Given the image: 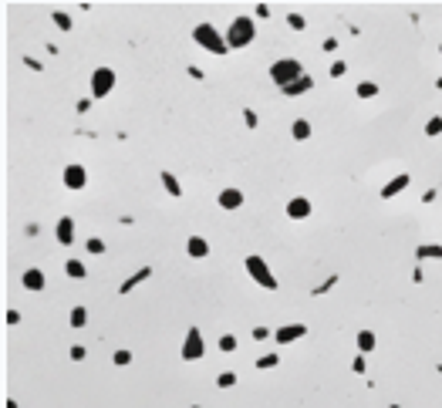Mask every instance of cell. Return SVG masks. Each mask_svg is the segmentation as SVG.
<instances>
[{
	"label": "cell",
	"mask_w": 442,
	"mask_h": 408,
	"mask_svg": "<svg viewBox=\"0 0 442 408\" xmlns=\"http://www.w3.org/2000/svg\"><path fill=\"white\" fill-rule=\"evenodd\" d=\"M250 31H253V24H250L247 17H240V20H236V24L230 27V34H226V41H230L233 47H240V44H247V41H250Z\"/></svg>",
	"instance_id": "1"
},
{
	"label": "cell",
	"mask_w": 442,
	"mask_h": 408,
	"mask_svg": "<svg viewBox=\"0 0 442 408\" xmlns=\"http://www.w3.org/2000/svg\"><path fill=\"white\" fill-rule=\"evenodd\" d=\"M247 267H250V273H253V277H257V280H260L264 287H277V280H273V277H270V273H267V267H264V260L250 257V260H247Z\"/></svg>",
	"instance_id": "2"
},
{
	"label": "cell",
	"mask_w": 442,
	"mask_h": 408,
	"mask_svg": "<svg viewBox=\"0 0 442 408\" xmlns=\"http://www.w3.org/2000/svg\"><path fill=\"white\" fill-rule=\"evenodd\" d=\"M196 41H199V44H210L213 51H223V47H226L223 41H216V31H213L210 24H203V27H196Z\"/></svg>",
	"instance_id": "3"
},
{
	"label": "cell",
	"mask_w": 442,
	"mask_h": 408,
	"mask_svg": "<svg viewBox=\"0 0 442 408\" xmlns=\"http://www.w3.org/2000/svg\"><path fill=\"white\" fill-rule=\"evenodd\" d=\"M294 74H297V64H294V61H284V64H277V68H273V78H277L284 88H287V81L294 78Z\"/></svg>",
	"instance_id": "4"
},
{
	"label": "cell",
	"mask_w": 442,
	"mask_h": 408,
	"mask_svg": "<svg viewBox=\"0 0 442 408\" xmlns=\"http://www.w3.org/2000/svg\"><path fill=\"white\" fill-rule=\"evenodd\" d=\"M91 85H95V94H105L108 85H112V71H98L95 78H91Z\"/></svg>",
	"instance_id": "5"
},
{
	"label": "cell",
	"mask_w": 442,
	"mask_h": 408,
	"mask_svg": "<svg viewBox=\"0 0 442 408\" xmlns=\"http://www.w3.org/2000/svg\"><path fill=\"white\" fill-rule=\"evenodd\" d=\"M206 250H210L206 240H199V236H192V240H189V253H192V257H206Z\"/></svg>",
	"instance_id": "6"
},
{
	"label": "cell",
	"mask_w": 442,
	"mask_h": 408,
	"mask_svg": "<svg viewBox=\"0 0 442 408\" xmlns=\"http://www.w3.org/2000/svg\"><path fill=\"white\" fill-rule=\"evenodd\" d=\"M64 182H71V185H81V182H85V172H81V169H78V166H71V169H68V172H64Z\"/></svg>",
	"instance_id": "7"
},
{
	"label": "cell",
	"mask_w": 442,
	"mask_h": 408,
	"mask_svg": "<svg viewBox=\"0 0 442 408\" xmlns=\"http://www.w3.org/2000/svg\"><path fill=\"white\" fill-rule=\"evenodd\" d=\"M220 203L226 206V209H233V206H240V192H236V189H226V192L220 196Z\"/></svg>",
	"instance_id": "8"
},
{
	"label": "cell",
	"mask_w": 442,
	"mask_h": 408,
	"mask_svg": "<svg viewBox=\"0 0 442 408\" xmlns=\"http://www.w3.org/2000/svg\"><path fill=\"white\" fill-rule=\"evenodd\" d=\"M58 236H61V243H71V223H68V220H61Z\"/></svg>",
	"instance_id": "9"
},
{
	"label": "cell",
	"mask_w": 442,
	"mask_h": 408,
	"mask_svg": "<svg viewBox=\"0 0 442 408\" xmlns=\"http://www.w3.org/2000/svg\"><path fill=\"white\" fill-rule=\"evenodd\" d=\"M196 351H199V334L192 331V334H189V344H186V358H192Z\"/></svg>",
	"instance_id": "10"
},
{
	"label": "cell",
	"mask_w": 442,
	"mask_h": 408,
	"mask_svg": "<svg viewBox=\"0 0 442 408\" xmlns=\"http://www.w3.org/2000/svg\"><path fill=\"white\" fill-rule=\"evenodd\" d=\"M304 213H308V203H304V199L290 203V216H304Z\"/></svg>",
	"instance_id": "11"
},
{
	"label": "cell",
	"mask_w": 442,
	"mask_h": 408,
	"mask_svg": "<svg viewBox=\"0 0 442 408\" xmlns=\"http://www.w3.org/2000/svg\"><path fill=\"white\" fill-rule=\"evenodd\" d=\"M301 331H304V327H287V331H280L277 337H280V341H290V337H301Z\"/></svg>",
	"instance_id": "12"
},
{
	"label": "cell",
	"mask_w": 442,
	"mask_h": 408,
	"mask_svg": "<svg viewBox=\"0 0 442 408\" xmlns=\"http://www.w3.org/2000/svg\"><path fill=\"white\" fill-rule=\"evenodd\" d=\"M41 283H44V280H41V273H34V270H31V273H27V287H41Z\"/></svg>",
	"instance_id": "13"
},
{
	"label": "cell",
	"mask_w": 442,
	"mask_h": 408,
	"mask_svg": "<svg viewBox=\"0 0 442 408\" xmlns=\"http://www.w3.org/2000/svg\"><path fill=\"white\" fill-rule=\"evenodd\" d=\"M166 185H169V192H173V196H179V182H176L173 176H166Z\"/></svg>",
	"instance_id": "14"
},
{
	"label": "cell",
	"mask_w": 442,
	"mask_h": 408,
	"mask_svg": "<svg viewBox=\"0 0 442 408\" xmlns=\"http://www.w3.org/2000/svg\"><path fill=\"white\" fill-rule=\"evenodd\" d=\"M358 344H361V348H371V344H375V337H371V334H361V337H358Z\"/></svg>",
	"instance_id": "15"
},
{
	"label": "cell",
	"mask_w": 442,
	"mask_h": 408,
	"mask_svg": "<svg viewBox=\"0 0 442 408\" xmlns=\"http://www.w3.org/2000/svg\"><path fill=\"white\" fill-rule=\"evenodd\" d=\"M358 94H361V98H365V94H375V85H361V88H358Z\"/></svg>",
	"instance_id": "16"
}]
</instances>
